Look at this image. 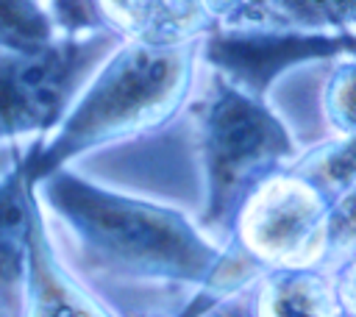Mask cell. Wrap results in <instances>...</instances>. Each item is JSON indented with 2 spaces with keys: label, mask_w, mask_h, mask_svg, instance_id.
Wrapping results in <instances>:
<instances>
[{
  "label": "cell",
  "mask_w": 356,
  "mask_h": 317,
  "mask_svg": "<svg viewBox=\"0 0 356 317\" xmlns=\"http://www.w3.org/2000/svg\"><path fill=\"white\" fill-rule=\"evenodd\" d=\"M33 195L72 234L81 267L92 275L195 286L206 306L250 284L225 247L178 209L103 189L70 170L39 181Z\"/></svg>",
  "instance_id": "obj_1"
},
{
  "label": "cell",
  "mask_w": 356,
  "mask_h": 317,
  "mask_svg": "<svg viewBox=\"0 0 356 317\" xmlns=\"http://www.w3.org/2000/svg\"><path fill=\"white\" fill-rule=\"evenodd\" d=\"M197 61L200 42L175 47L120 42L61 122L22 156L28 184L36 186L81 153L167 125L189 103Z\"/></svg>",
  "instance_id": "obj_2"
},
{
  "label": "cell",
  "mask_w": 356,
  "mask_h": 317,
  "mask_svg": "<svg viewBox=\"0 0 356 317\" xmlns=\"http://www.w3.org/2000/svg\"><path fill=\"white\" fill-rule=\"evenodd\" d=\"M189 103L206 175V206L197 228L209 239L228 236L245 195L295 161V142L264 100L239 92L211 72L203 95Z\"/></svg>",
  "instance_id": "obj_3"
},
{
  "label": "cell",
  "mask_w": 356,
  "mask_h": 317,
  "mask_svg": "<svg viewBox=\"0 0 356 317\" xmlns=\"http://www.w3.org/2000/svg\"><path fill=\"white\" fill-rule=\"evenodd\" d=\"M331 200L292 167L267 175L239 203L225 253L256 281L270 270L325 264V222Z\"/></svg>",
  "instance_id": "obj_4"
},
{
  "label": "cell",
  "mask_w": 356,
  "mask_h": 317,
  "mask_svg": "<svg viewBox=\"0 0 356 317\" xmlns=\"http://www.w3.org/2000/svg\"><path fill=\"white\" fill-rule=\"evenodd\" d=\"M120 44L108 31L61 33L42 53H0V142L44 139L64 117L86 70Z\"/></svg>",
  "instance_id": "obj_5"
},
{
  "label": "cell",
  "mask_w": 356,
  "mask_h": 317,
  "mask_svg": "<svg viewBox=\"0 0 356 317\" xmlns=\"http://www.w3.org/2000/svg\"><path fill=\"white\" fill-rule=\"evenodd\" d=\"M356 36L350 33H278V31H234L211 28L200 39V61L211 75L236 86L239 92L264 100L270 83L286 70L353 56Z\"/></svg>",
  "instance_id": "obj_6"
},
{
  "label": "cell",
  "mask_w": 356,
  "mask_h": 317,
  "mask_svg": "<svg viewBox=\"0 0 356 317\" xmlns=\"http://www.w3.org/2000/svg\"><path fill=\"white\" fill-rule=\"evenodd\" d=\"M36 197V195H33ZM19 317H117L58 259L39 200L31 206L28 264Z\"/></svg>",
  "instance_id": "obj_7"
},
{
  "label": "cell",
  "mask_w": 356,
  "mask_h": 317,
  "mask_svg": "<svg viewBox=\"0 0 356 317\" xmlns=\"http://www.w3.org/2000/svg\"><path fill=\"white\" fill-rule=\"evenodd\" d=\"M222 303L228 306L220 309V317H348L337 303L331 273L323 267L261 273Z\"/></svg>",
  "instance_id": "obj_8"
},
{
  "label": "cell",
  "mask_w": 356,
  "mask_h": 317,
  "mask_svg": "<svg viewBox=\"0 0 356 317\" xmlns=\"http://www.w3.org/2000/svg\"><path fill=\"white\" fill-rule=\"evenodd\" d=\"M95 14L120 42L150 47L200 42L214 28L211 3H95Z\"/></svg>",
  "instance_id": "obj_9"
},
{
  "label": "cell",
  "mask_w": 356,
  "mask_h": 317,
  "mask_svg": "<svg viewBox=\"0 0 356 317\" xmlns=\"http://www.w3.org/2000/svg\"><path fill=\"white\" fill-rule=\"evenodd\" d=\"M214 28L278 31V33H350L356 36L353 3H211Z\"/></svg>",
  "instance_id": "obj_10"
},
{
  "label": "cell",
  "mask_w": 356,
  "mask_h": 317,
  "mask_svg": "<svg viewBox=\"0 0 356 317\" xmlns=\"http://www.w3.org/2000/svg\"><path fill=\"white\" fill-rule=\"evenodd\" d=\"M33 200V186L25 178L19 158L0 178V311L6 317H19L22 306Z\"/></svg>",
  "instance_id": "obj_11"
},
{
  "label": "cell",
  "mask_w": 356,
  "mask_h": 317,
  "mask_svg": "<svg viewBox=\"0 0 356 317\" xmlns=\"http://www.w3.org/2000/svg\"><path fill=\"white\" fill-rule=\"evenodd\" d=\"M58 39L61 33L47 6L31 0L0 3V53L31 56L47 50Z\"/></svg>",
  "instance_id": "obj_12"
},
{
  "label": "cell",
  "mask_w": 356,
  "mask_h": 317,
  "mask_svg": "<svg viewBox=\"0 0 356 317\" xmlns=\"http://www.w3.org/2000/svg\"><path fill=\"white\" fill-rule=\"evenodd\" d=\"M289 167L312 181L328 200H337L353 192V139L334 136L331 142L295 158Z\"/></svg>",
  "instance_id": "obj_13"
},
{
  "label": "cell",
  "mask_w": 356,
  "mask_h": 317,
  "mask_svg": "<svg viewBox=\"0 0 356 317\" xmlns=\"http://www.w3.org/2000/svg\"><path fill=\"white\" fill-rule=\"evenodd\" d=\"M323 108L337 136L353 139V56H342L334 61L323 92Z\"/></svg>",
  "instance_id": "obj_14"
}]
</instances>
